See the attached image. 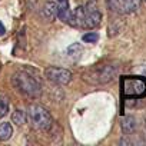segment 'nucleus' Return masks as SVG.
<instances>
[{
    "label": "nucleus",
    "mask_w": 146,
    "mask_h": 146,
    "mask_svg": "<svg viewBox=\"0 0 146 146\" xmlns=\"http://www.w3.org/2000/svg\"><path fill=\"white\" fill-rule=\"evenodd\" d=\"M122 92L126 98H142L146 95V80L140 78H125Z\"/></svg>",
    "instance_id": "4"
},
{
    "label": "nucleus",
    "mask_w": 146,
    "mask_h": 146,
    "mask_svg": "<svg viewBox=\"0 0 146 146\" xmlns=\"http://www.w3.org/2000/svg\"><path fill=\"white\" fill-rule=\"evenodd\" d=\"M26 119H27L26 112H23V110H20V109H16V110L13 112V115H12L13 123H16V125H19V126H22L23 123H26Z\"/></svg>",
    "instance_id": "13"
},
{
    "label": "nucleus",
    "mask_w": 146,
    "mask_h": 146,
    "mask_svg": "<svg viewBox=\"0 0 146 146\" xmlns=\"http://www.w3.org/2000/svg\"><path fill=\"white\" fill-rule=\"evenodd\" d=\"M145 2H146V0H145Z\"/></svg>",
    "instance_id": "18"
},
{
    "label": "nucleus",
    "mask_w": 146,
    "mask_h": 146,
    "mask_svg": "<svg viewBox=\"0 0 146 146\" xmlns=\"http://www.w3.org/2000/svg\"><path fill=\"white\" fill-rule=\"evenodd\" d=\"M27 119L30 125L40 132H49L50 127L53 126V120L50 113L40 105H30L27 109Z\"/></svg>",
    "instance_id": "2"
},
{
    "label": "nucleus",
    "mask_w": 146,
    "mask_h": 146,
    "mask_svg": "<svg viewBox=\"0 0 146 146\" xmlns=\"http://www.w3.org/2000/svg\"><path fill=\"white\" fill-rule=\"evenodd\" d=\"M9 112V100L5 96H0V119L5 117Z\"/></svg>",
    "instance_id": "14"
},
{
    "label": "nucleus",
    "mask_w": 146,
    "mask_h": 146,
    "mask_svg": "<svg viewBox=\"0 0 146 146\" xmlns=\"http://www.w3.org/2000/svg\"><path fill=\"white\" fill-rule=\"evenodd\" d=\"M42 17L47 22H53L57 17V3L54 2H46L42 7Z\"/></svg>",
    "instance_id": "9"
},
{
    "label": "nucleus",
    "mask_w": 146,
    "mask_h": 146,
    "mask_svg": "<svg viewBox=\"0 0 146 146\" xmlns=\"http://www.w3.org/2000/svg\"><path fill=\"white\" fill-rule=\"evenodd\" d=\"M142 5V0H108V6L117 15L135 13Z\"/></svg>",
    "instance_id": "6"
},
{
    "label": "nucleus",
    "mask_w": 146,
    "mask_h": 146,
    "mask_svg": "<svg viewBox=\"0 0 146 146\" xmlns=\"http://www.w3.org/2000/svg\"><path fill=\"white\" fill-rule=\"evenodd\" d=\"M13 135V126L10 122H3L0 123V140H9Z\"/></svg>",
    "instance_id": "11"
},
{
    "label": "nucleus",
    "mask_w": 146,
    "mask_h": 146,
    "mask_svg": "<svg viewBox=\"0 0 146 146\" xmlns=\"http://www.w3.org/2000/svg\"><path fill=\"white\" fill-rule=\"evenodd\" d=\"M117 73V69L112 64H100L89 69L83 73V79L92 85H105L109 83Z\"/></svg>",
    "instance_id": "3"
},
{
    "label": "nucleus",
    "mask_w": 146,
    "mask_h": 146,
    "mask_svg": "<svg viewBox=\"0 0 146 146\" xmlns=\"http://www.w3.org/2000/svg\"><path fill=\"white\" fill-rule=\"evenodd\" d=\"M57 2H60V0H57Z\"/></svg>",
    "instance_id": "17"
},
{
    "label": "nucleus",
    "mask_w": 146,
    "mask_h": 146,
    "mask_svg": "<svg viewBox=\"0 0 146 146\" xmlns=\"http://www.w3.org/2000/svg\"><path fill=\"white\" fill-rule=\"evenodd\" d=\"M72 10L69 7V0H60L57 2V19H60L63 23H70Z\"/></svg>",
    "instance_id": "8"
},
{
    "label": "nucleus",
    "mask_w": 146,
    "mask_h": 146,
    "mask_svg": "<svg viewBox=\"0 0 146 146\" xmlns=\"http://www.w3.org/2000/svg\"><path fill=\"white\" fill-rule=\"evenodd\" d=\"M12 82H13L15 88L20 93L26 95L27 98L36 99V98H39L42 95V85H40V82L36 78H33L30 73L25 72V70H20V72L15 73Z\"/></svg>",
    "instance_id": "1"
},
{
    "label": "nucleus",
    "mask_w": 146,
    "mask_h": 146,
    "mask_svg": "<svg viewBox=\"0 0 146 146\" xmlns=\"http://www.w3.org/2000/svg\"><path fill=\"white\" fill-rule=\"evenodd\" d=\"M6 33V29H5V26H3V23L0 22V36H3Z\"/></svg>",
    "instance_id": "16"
},
{
    "label": "nucleus",
    "mask_w": 146,
    "mask_h": 146,
    "mask_svg": "<svg viewBox=\"0 0 146 146\" xmlns=\"http://www.w3.org/2000/svg\"><path fill=\"white\" fill-rule=\"evenodd\" d=\"M44 76L49 82L54 85H67L72 80V72L63 67H56L50 66L44 70Z\"/></svg>",
    "instance_id": "7"
},
{
    "label": "nucleus",
    "mask_w": 146,
    "mask_h": 146,
    "mask_svg": "<svg viewBox=\"0 0 146 146\" xmlns=\"http://www.w3.org/2000/svg\"><path fill=\"white\" fill-rule=\"evenodd\" d=\"M85 10V20H83V29H95L102 22V13L99 10L98 0H89L83 6Z\"/></svg>",
    "instance_id": "5"
},
{
    "label": "nucleus",
    "mask_w": 146,
    "mask_h": 146,
    "mask_svg": "<svg viewBox=\"0 0 146 146\" xmlns=\"http://www.w3.org/2000/svg\"><path fill=\"white\" fill-rule=\"evenodd\" d=\"M120 126H122V132H123L126 136H129V135H132V133L136 130L137 123H136V119H135L133 116H126V117L122 119Z\"/></svg>",
    "instance_id": "10"
},
{
    "label": "nucleus",
    "mask_w": 146,
    "mask_h": 146,
    "mask_svg": "<svg viewBox=\"0 0 146 146\" xmlns=\"http://www.w3.org/2000/svg\"><path fill=\"white\" fill-rule=\"evenodd\" d=\"M98 40H99V35L95 33V32L86 33V35L83 36V42H86V43H96Z\"/></svg>",
    "instance_id": "15"
},
{
    "label": "nucleus",
    "mask_w": 146,
    "mask_h": 146,
    "mask_svg": "<svg viewBox=\"0 0 146 146\" xmlns=\"http://www.w3.org/2000/svg\"><path fill=\"white\" fill-rule=\"evenodd\" d=\"M82 53H83V46L79 44V43H73V44H70L67 47V56L72 57V59H75V60L80 59Z\"/></svg>",
    "instance_id": "12"
}]
</instances>
